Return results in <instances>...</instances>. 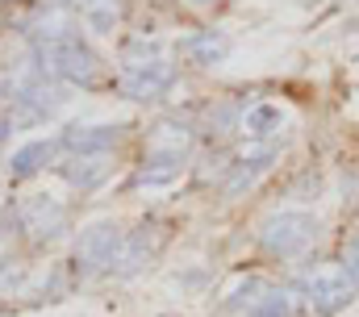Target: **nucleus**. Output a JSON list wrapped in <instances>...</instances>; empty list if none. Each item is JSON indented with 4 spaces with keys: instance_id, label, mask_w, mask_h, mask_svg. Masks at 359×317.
<instances>
[{
    "instance_id": "obj_6",
    "label": "nucleus",
    "mask_w": 359,
    "mask_h": 317,
    "mask_svg": "<svg viewBox=\"0 0 359 317\" xmlns=\"http://www.w3.org/2000/svg\"><path fill=\"white\" fill-rule=\"evenodd\" d=\"M17 222H21V230H29L38 242H50V238H59V230L67 226V209L55 196H29L17 209Z\"/></svg>"
},
{
    "instance_id": "obj_13",
    "label": "nucleus",
    "mask_w": 359,
    "mask_h": 317,
    "mask_svg": "<svg viewBox=\"0 0 359 317\" xmlns=\"http://www.w3.org/2000/svg\"><path fill=\"white\" fill-rule=\"evenodd\" d=\"M180 167H184V158H172V155H147L142 158V167H138V175L130 180L134 188H155V184H172L180 175Z\"/></svg>"
},
{
    "instance_id": "obj_16",
    "label": "nucleus",
    "mask_w": 359,
    "mask_h": 317,
    "mask_svg": "<svg viewBox=\"0 0 359 317\" xmlns=\"http://www.w3.org/2000/svg\"><path fill=\"white\" fill-rule=\"evenodd\" d=\"M0 104H4V88H0Z\"/></svg>"
},
{
    "instance_id": "obj_14",
    "label": "nucleus",
    "mask_w": 359,
    "mask_h": 317,
    "mask_svg": "<svg viewBox=\"0 0 359 317\" xmlns=\"http://www.w3.org/2000/svg\"><path fill=\"white\" fill-rule=\"evenodd\" d=\"M280 126H284V113H280L276 104H255V109H247V117H243V130H247L251 138H271Z\"/></svg>"
},
{
    "instance_id": "obj_2",
    "label": "nucleus",
    "mask_w": 359,
    "mask_h": 317,
    "mask_svg": "<svg viewBox=\"0 0 359 317\" xmlns=\"http://www.w3.org/2000/svg\"><path fill=\"white\" fill-rule=\"evenodd\" d=\"M259 242L276 259H297V255H305L318 242V217L297 213V209L271 213L268 222H264V230H259Z\"/></svg>"
},
{
    "instance_id": "obj_3",
    "label": "nucleus",
    "mask_w": 359,
    "mask_h": 317,
    "mask_svg": "<svg viewBox=\"0 0 359 317\" xmlns=\"http://www.w3.org/2000/svg\"><path fill=\"white\" fill-rule=\"evenodd\" d=\"M309 309L318 317H334L339 309H347L351 305V297H355V284L343 276V267H330V271H305L301 276V284L292 288Z\"/></svg>"
},
{
    "instance_id": "obj_10",
    "label": "nucleus",
    "mask_w": 359,
    "mask_h": 317,
    "mask_svg": "<svg viewBox=\"0 0 359 317\" xmlns=\"http://www.w3.org/2000/svg\"><path fill=\"white\" fill-rule=\"evenodd\" d=\"M55 151H59V142L55 138H38V142H25L17 155L8 158V175L13 180H29V175H38L50 158H55Z\"/></svg>"
},
{
    "instance_id": "obj_17",
    "label": "nucleus",
    "mask_w": 359,
    "mask_h": 317,
    "mask_svg": "<svg viewBox=\"0 0 359 317\" xmlns=\"http://www.w3.org/2000/svg\"><path fill=\"white\" fill-rule=\"evenodd\" d=\"M192 4H209V0H192Z\"/></svg>"
},
{
    "instance_id": "obj_1",
    "label": "nucleus",
    "mask_w": 359,
    "mask_h": 317,
    "mask_svg": "<svg viewBox=\"0 0 359 317\" xmlns=\"http://www.w3.org/2000/svg\"><path fill=\"white\" fill-rule=\"evenodd\" d=\"M38 63L50 79H63V83H80V88H96L104 79V63L100 55L92 50L88 42L72 29V34H59V38H46L38 42Z\"/></svg>"
},
{
    "instance_id": "obj_15",
    "label": "nucleus",
    "mask_w": 359,
    "mask_h": 317,
    "mask_svg": "<svg viewBox=\"0 0 359 317\" xmlns=\"http://www.w3.org/2000/svg\"><path fill=\"white\" fill-rule=\"evenodd\" d=\"M343 276L359 288V242H351V246H347V255H343Z\"/></svg>"
},
{
    "instance_id": "obj_12",
    "label": "nucleus",
    "mask_w": 359,
    "mask_h": 317,
    "mask_svg": "<svg viewBox=\"0 0 359 317\" xmlns=\"http://www.w3.org/2000/svg\"><path fill=\"white\" fill-rule=\"evenodd\" d=\"M67 8H76L84 21H88V29L96 34H113L117 25H121V0H63Z\"/></svg>"
},
{
    "instance_id": "obj_7",
    "label": "nucleus",
    "mask_w": 359,
    "mask_h": 317,
    "mask_svg": "<svg viewBox=\"0 0 359 317\" xmlns=\"http://www.w3.org/2000/svg\"><path fill=\"white\" fill-rule=\"evenodd\" d=\"M59 142L76 155H109L121 142V126H67Z\"/></svg>"
},
{
    "instance_id": "obj_11",
    "label": "nucleus",
    "mask_w": 359,
    "mask_h": 317,
    "mask_svg": "<svg viewBox=\"0 0 359 317\" xmlns=\"http://www.w3.org/2000/svg\"><path fill=\"white\" fill-rule=\"evenodd\" d=\"M192 147V130L180 126V121H159L147 138V155H172V158H184Z\"/></svg>"
},
{
    "instance_id": "obj_5",
    "label": "nucleus",
    "mask_w": 359,
    "mask_h": 317,
    "mask_svg": "<svg viewBox=\"0 0 359 317\" xmlns=\"http://www.w3.org/2000/svg\"><path fill=\"white\" fill-rule=\"evenodd\" d=\"M176 83V67L159 55V59H151V63H134V67H121V76H117V88L130 96V100H159L168 88Z\"/></svg>"
},
{
    "instance_id": "obj_8",
    "label": "nucleus",
    "mask_w": 359,
    "mask_h": 317,
    "mask_svg": "<svg viewBox=\"0 0 359 317\" xmlns=\"http://www.w3.org/2000/svg\"><path fill=\"white\" fill-rule=\"evenodd\" d=\"M59 171H63V180H67L72 188L92 192V188H100V180L109 175V155H72Z\"/></svg>"
},
{
    "instance_id": "obj_9",
    "label": "nucleus",
    "mask_w": 359,
    "mask_h": 317,
    "mask_svg": "<svg viewBox=\"0 0 359 317\" xmlns=\"http://www.w3.org/2000/svg\"><path fill=\"white\" fill-rule=\"evenodd\" d=\"M180 50H184L192 63L213 67V63H222V59L230 55V38H226V34H213V29H196V34H188V38L180 42Z\"/></svg>"
},
{
    "instance_id": "obj_4",
    "label": "nucleus",
    "mask_w": 359,
    "mask_h": 317,
    "mask_svg": "<svg viewBox=\"0 0 359 317\" xmlns=\"http://www.w3.org/2000/svg\"><path fill=\"white\" fill-rule=\"evenodd\" d=\"M117 250H121V230L113 222H96L76 238V267L84 276H96V271L117 263Z\"/></svg>"
}]
</instances>
